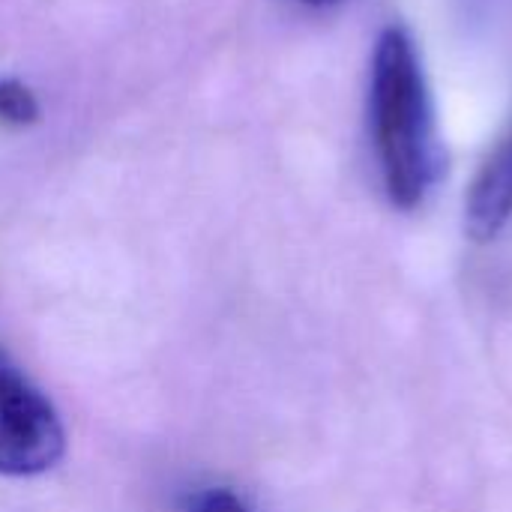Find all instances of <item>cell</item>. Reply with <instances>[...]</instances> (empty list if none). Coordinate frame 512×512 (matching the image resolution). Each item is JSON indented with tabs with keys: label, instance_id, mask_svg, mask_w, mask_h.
I'll return each mask as SVG.
<instances>
[{
	"label": "cell",
	"instance_id": "obj_3",
	"mask_svg": "<svg viewBox=\"0 0 512 512\" xmlns=\"http://www.w3.org/2000/svg\"><path fill=\"white\" fill-rule=\"evenodd\" d=\"M512 216V135L483 165L465 201V231L474 243L495 240Z\"/></svg>",
	"mask_w": 512,
	"mask_h": 512
},
{
	"label": "cell",
	"instance_id": "obj_5",
	"mask_svg": "<svg viewBox=\"0 0 512 512\" xmlns=\"http://www.w3.org/2000/svg\"><path fill=\"white\" fill-rule=\"evenodd\" d=\"M180 512H249V507L228 489H204L189 495Z\"/></svg>",
	"mask_w": 512,
	"mask_h": 512
},
{
	"label": "cell",
	"instance_id": "obj_1",
	"mask_svg": "<svg viewBox=\"0 0 512 512\" xmlns=\"http://www.w3.org/2000/svg\"><path fill=\"white\" fill-rule=\"evenodd\" d=\"M369 117L387 195L399 210H414L441 180L447 165L426 72L411 33L402 27H387L378 36Z\"/></svg>",
	"mask_w": 512,
	"mask_h": 512
},
{
	"label": "cell",
	"instance_id": "obj_2",
	"mask_svg": "<svg viewBox=\"0 0 512 512\" xmlns=\"http://www.w3.org/2000/svg\"><path fill=\"white\" fill-rule=\"evenodd\" d=\"M66 450L54 405L0 348V474L36 477L51 471Z\"/></svg>",
	"mask_w": 512,
	"mask_h": 512
},
{
	"label": "cell",
	"instance_id": "obj_6",
	"mask_svg": "<svg viewBox=\"0 0 512 512\" xmlns=\"http://www.w3.org/2000/svg\"><path fill=\"white\" fill-rule=\"evenodd\" d=\"M297 3H309V6H330V3H339V0H297Z\"/></svg>",
	"mask_w": 512,
	"mask_h": 512
},
{
	"label": "cell",
	"instance_id": "obj_4",
	"mask_svg": "<svg viewBox=\"0 0 512 512\" xmlns=\"http://www.w3.org/2000/svg\"><path fill=\"white\" fill-rule=\"evenodd\" d=\"M0 120L12 126H30L39 120V102L27 84L0 78Z\"/></svg>",
	"mask_w": 512,
	"mask_h": 512
}]
</instances>
